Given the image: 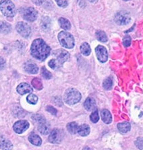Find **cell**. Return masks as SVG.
Returning a JSON list of instances; mask_svg holds the SVG:
<instances>
[{
	"instance_id": "1",
	"label": "cell",
	"mask_w": 143,
	"mask_h": 150,
	"mask_svg": "<svg viewBox=\"0 0 143 150\" xmlns=\"http://www.w3.org/2000/svg\"><path fill=\"white\" fill-rule=\"evenodd\" d=\"M51 52V48L42 39L34 40L31 46V54L32 56L41 61L47 58Z\"/></svg>"
},
{
	"instance_id": "2",
	"label": "cell",
	"mask_w": 143,
	"mask_h": 150,
	"mask_svg": "<svg viewBox=\"0 0 143 150\" xmlns=\"http://www.w3.org/2000/svg\"><path fill=\"white\" fill-rule=\"evenodd\" d=\"M81 95L78 90L75 88H69L66 91L64 96V100L69 105H74L81 100Z\"/></svg>"
},
{
	"instance_id": "3",
	"label": "cell",
	"mask_w": 143,
	"mask_h": 150,
	"mask_svg": "<svg viewBox=\"0 0 143 150\" xmlns=\"http://www.w3.org/2000/svg\"><path fill=\"white\" fill-rule=\"evenodd\" d=\"M58 40L63 47L67 49H72L74 47L75 40L73 36L67 31H61L58 35Z\"/></svg>"
},
{
	"instance_id": "4",
	"label": "cell",
	"mask_w": 143,
	"mask_h": 150,
	"mask_svg": "<svg viewBox=\"0 0 143 150\" xmlns=\"http://www.w3.org/2000/svg\"><path fill=\"white\" fill-rule=\"evenodd\" d=\"M0 9L4 16L9 18H13L16 13L15 5L11 1H1L0 2Z\"/></svg>"
},
{
	"instance_id": "5",
	"label": "cell",
	"mask_w": 143,
	"mask_h": 150,
	"mask_svg": "<svg viewBox=\"0 0 143 150\" xmlns=\"http://www.w3.org/2000/svg\"><path fill=\"white\" fill-rule=\"evenodd\" d=\"M53 55L55 56V58L53 59L56 64L57 68L61 66L69 58V54L64 50H58L55 51L53 52Z\"/></svg>"
},
{
	"instance_id": "6",
	"label": "cell",
	"mask_w": 143,
	"mask_h": 150,
	"mask_svg": "<svg viewBox=\"0 0 143 150\" xmlns=\"http://www.w3.org/2000/svg\"><path fill=\"white\" fill-rule=\"evenodd\" d=\"M115 22L117 23L118 25H127L130 22L131 20V18L129 15V13L128 12L125 11H121L118 12L116 14L115 18Z\"/></svg>"
},
{
	"instance_id": "7",
	"label": "cell",
	"mask_w": 143,
	"mask_h": 150,
	"mask_svg": "<svg viewBox=\"0 0 143 150\" xmlns=\"http://www.w3.org/2000/svg\"><path fill=\"white\" fill-rule=\"evenodd\" d=\"M16 30L18 32L23 38H28L31 35V30L27 23L19 21L16 25Z\"/></svg>"
},
{
	"instance_id": "8",
	"label": "cell",
	"mask_w": 143,
	"mask_h": 150,
	"mask_svg": "<svg viewBox=\"0 0 143 150\" xmlns=\"http://www.w3.org/2000/svg\"><path fill=\"white\" fill-rule=\"evenodd\" d=\"M37 16L38 13L37 10L33 8H27L24 9L22 12L23 19L28 21H30V22L36 20V19L37 18Z\"/></svg>"
},
{
	"instance_id": "9",
	"label": "cell",
	"mask_w": 143,
	"mask_h": 150,
	"mask_svg": "<svg viewBox=\"0 0 143 150\" xmlns=\"http://www.w3.org/2000/svg\"><path fill=\"white\" fill-rule=\"evenodd\" d=\"M30 127V123L26 120H19L15 122L13 125V130L15 133L21 134L25 132Z\"/></svg>"
},
{
	"instance_id": "10",
	"label": "cell",
	"mask_w": 143,
	"mask_h": 150,
	"mask_svg": "<svg viewBox=\"0 0 143 150\" xmlns=\"http://www.w3.org/2000/svg\"><path fill=\"white\" fill-rule=\"evenodd\" d=\"M63 134L61 130L54 129L52 130L49 136V141L52 144H59L62 141Z\"/></svg>"
},
{
	"instance_id": "11",
	"label": "cell",
	"mask_w": 143,
	"mask_h": 150,
	"mask_svg": "<svg viewBox=\"0 0 143 150\" xmlns=\"http://www.w3.org/2000/svg\"><path fill=\"white\" fill-rule=\"evenodd\" d=\"M95 53L99 61L102 63H105L107 61L108 54L106 48L103 45H98L95 48Z\"/></svg>"
},
{
	"instance_id": "12",
	"label": "cell",
	"mask_w": 143,
	"mask_h": 150,
	"mask_svg": "<svg viewBox=\"0 0 143 150\" xmlns=\"http://www.w3.org/2000/svg\"><path fill=\"white\" fill-rule=\"evenodd\" d=\"M17 91L21 95H24V94L32 92L33 88L27 83H21L17 88Z\"/></svg>"
},
{
	"instance_id": "13",
	"label": "cell",
	"mask_w": 143,
	"mask_h": 150,
	"mask_svg": "<svg viewBox=\"0 0 143 150\" xmlns=\"http://www.w3.org/2000/svg\"><path fill=\"white\" fill-rule=\"evenodd\" d=\"M24 69L29 74H35L38 73L39 68L37 65L32 62H28L24 65Z\"/></svg>"
},
{
	"instance_id": "14",
	"label": "cell",
	"mask_w": 143,
	"mask_h": 150,
	"mask_svg": "<svg viewBox=\"0 0 143 150\" xmlns=\"http://www.w3.org/2000/svg\"><path fill=\"white\" fill-rule=\"evenodd\" d=\"M38 130L43 135H47L50 132V126L45 120L38 123Z\"/></svg>"
},
{
	"instance_id": "15",
	"label": "cell",
	"mask_w": 143,
	"mask_h": 150,
	"mask_svg": "<svg viewBox=\"0 0 143 150\" xmlns=\"http://www.w3.org/2000/svg\"><path fill=\"white\" fill-rule=\"evenodd\" d=\"M84 107L87 111L93 110L94 109H95L96 107L95 100L92 98H87V100L84 103Z\"/></svg>"
},
{
	"instance_id": "16",
	"label": "cell",
	"mask_w": 143,
	"mask_h": 150,
	"mask_svg": "<svg viewBox=\"0 0 143 150\" xmlns=\"http://www.w3.org/2000/svg\"><path fill=\"white\" fill-rule=\"evenodd\" d=\"M29 141L34 146H39L42 144V140L38 135L35 134H31L28 137Z\"/></svg>"
},
{
	"instance_id": "17",
	"label": "cell",
	"mask_w": 143,
	"mask_h": 150,
	"mask_svg": "<svg viewBox=\"0 0 143 150\" xmlns=\"http://www.w3.org/2000/svg\"><path fill=\"white\" fill-rule=\"evenodd\" d=\"M77 133L81 136H87L90 133V127L87 124L80 125L79 127H78V129H77Z\"/></svg>"
},
{
	"instance_id": "18",
	"label": "cell",
	"mask_w": 143,
	"mask_h": 150,
	"mask_svg": "<svg viewBox=\"0 0 143 150\" xmlns=\"http://www.w3.org/2000/svg\"><path fill=\"white\" fill-rule=\"evenodd\" d=\"M101 117L103 122L106 124H109L112 122V116H111L109 111L107 110H103L101 112Z\"/></svg>"
},
{
	"instance_id": "19",
	"label": "cell",
	"mask_w": 143,
	"mask_h": 150,
	"mask_svg": "<svg viewBox=\"0 0 143 150\" xmlns=\"http://www.w3.org/2000/svg\"><path fill=\"white\" fill-rule=\"evenodd\" d=\"M0 148L2 150H12L13 149V144L8 139H2L0 141Z\"/></svg>"
},
{
	"instance_id": "20",
	"label": "cell",
	"mask_w": 143,
	"mask_h": 150,
	"mask_svg": "<svg viewBox=\"0 0 143 150\" xmlns=\"http://www.w3.org/2000/svg\"><path fill=\"white\" fill-rule=\"evenodd\" d=\"M11 31V26L6 21H0V32L2 33H8Z\"/></svg>"
},
{
	"instance_id": "21",
	"label": "cell",
	"mask_w": 143,
	"mask_h": 150,
	"mask_svg": "<svg viewBox=\"0 0 143 150\" xmlns=\"http://www.w3.org/2000/svg\"><path fill=\"white\" fill-rule=\"evenodd\" d=\"M80 50H81V54L85 55V56H88V55H90L91 52L90 45H89V43H87L86 42L83 43V44L81 45V47H80Z\"/></svg>"
},
{
	"instance_id": "22",
	"label": "cell",
	"mask_w": 143,
	"mask_h": 150,
	"mask_svg": "<svg viewBox=\"0 0 143 150\" xmlns=\"http://www.w3.org/2000/svg\"><path fill=\"white\" fill-rule=\"evenodd\" d=\"M117 127L121 133H127L130 129V124L128 122H123L118 123Z\"/></svg>"
},
{
	"instance_id": "23",
	"label": "cell",
	"mask_w": 143,
	"mask_h": 150,
	"mask_svg": "<svg viewBox=\"0 0 143 150\" xmlns=\"http://www.w3.org/2000/svg\"><path fill=\"white\" fill-rule=\"evenodd\" d=\"M59 23L61 27L65 30H69L70 29H71V23H70V21L68 20L67 19H65L64 18H61L59 19Z\"/></svg>"
},
{
	"instance_id": "24",
	"label": "cell",
	"mask_w": 143,
	"mask_h": 150,
	"mask_svg": "<svg viewBox=\"0 0 143 150\" xmlns=\"http://www.w3.org/2000/svg\"><path fill=\"white\" fill-rule=\"evenodd\" d=\"M78 127V125L76 122H70L67 125V130L72 134H75L76 133H77Z\"/></svg>"
},
{
	"instance_id": "25",
	"label": "cell",
	"mask_w": 143,
	"mask_h": 150,
	"mask_svg": "<svg viewBox=\"0 0 143 150\" xmlns=\"http://www.w3.org/2000/svg\"><path fill=\"white\" fill-rule=\"evenodd\" d=\"M96 37L99 41L101 42H106L108 40L107 35L103 31L99 30L96 32Z\"/></svg>"
},
{
	"instance_id": "26",
	"label": "cell",
	"mask_w": 143,
	"mask_h": 150,
	"mask_svg": "<svg viewBox=\"0 0 143 150\" xmlns=\"http://www.w3.org/2000/svg\"><path fill=\"white\" fill-rule=\"evenodd\" d=\"M31 84H32L33 88L38 89V90H41L43 89V83L39 78H34L31 81Z\"/></svg>"
},
{
	"instance_id": "27",
	"label": "cell",
	"mask_w": 143,
	"mask_h": 150,
	"mask_svg": "<svg viewBox=\"0 0 143 150\" xmlns=\"http://www.w3.org/2000/svg\"><path fill=\"white\" fill-rule=\"evenodd\" d=\"M50 23H51V21L49 18L47 17H45L42 19V28L43 30H47L49 29L50 27Z\"/></svg>"
},
{
	"instance_id": "28",
	"label": "cell",
	"mask_w": 143,
	"mask_h": 150,
	"mask_svg": "<svg viewBox=\"0 0 143 150\" xmlns=\"http://www.w3.org/2000/svg\"><path fill=\"white\" fill-rule=\"evenodd\" d=\"M113 80L111 77L106 78L103 82V88L106 90H109L113 87Z\"/></svg>"
},
{
	"instance_id": "29",
	"label": "cell",
	"mask_w": 143,
	"mask_h": 150,
	"mask_svg": "<svg viewBox=\"0 0 143 150\" xmlns=\"http://www.w3.org/2000/svg\"><path fill=\"white\" fill-rule=\"evenodd\" d=\"M27 101H28V103L30 104H33V105H35V104L37 103L38 101V98L37 96H35V94H30L27 97Z\"/></svg>"
},
{
	"instance_id": "30",
	"label": "cell",
	"mask_w": 143,
	"mask_h": 150,
	"mask_svg": "<svg viewBox=\"0 0 143 150\" xmlns=\"http://www.w3.org/2000/svg\"><path fill=\"white\" fill-rule=\"evenodd\" d=\"M42 76L46 79H49L52 77L51 73H50V72L48 71L45 67H43L42 68Z\"/></svg>"
},
{
	"instance_id": "31",
	"label": "cell",
	"mask_w": 143,
	"mask_h": 150,
	"mask_svg": "<svg viewBox=\"0 0 143 150\" xmlns=\"http://www.w3.org/2000/svg\"><path fill=\"white\" fill-rule=\"evenodd\" d=\"M90 119L92 122L93 123L98 122V121L99 120V112L97 110L94 111V112L91 113L90 115Z\"/></svg>"
},
{
	"instance_id": "32",
	"label": "cell",
	"mask_w": 143,
	"mask_h": 150,
	"mask_svg": "<svg viewBox=\"0 0 143 150\" xmlns=\"http://www.w3.org/2000/svg\"><path fill=\"white\" fill-rule=\"evenodd\" d=\"M123 43L125 47H128L131 43V38L129 35H125L123 40Z\"/></svg>"
},
{
	"instance_id": "33",
	"label": "cell",
	"mask_w": 143,
	"mask_h": 150,
	"mask_svg": "<svg viewBox=\"0 0 143 150\" xmlns=\"http://www.w3.org/2000/svg\"><path fill=\"white\" fill-rule=\"evenodd\" d=\"M46 110L53 115H57V110L53 107H52V106H47V108H46Z\"/></svg>"
},
{
	"instance_id": "34",
	"label": "cell",
	"mask_w": 143,
	"mask_h": 150,
	"mask_svg": "<svg viewBox=\"0 0 143 150\" xmlns=\"http://www.w3.org/2000/svg\"><path fill=\"white\" fill-rule=\"evenodd\" d=\"M136 146H137L140 149H142V137H139L135 142Z\"/></svg>"
},
{
	"instance_id": "35",
	"label": "cell",
	"mask_w": 143,
	"mask_h": 150,
	"mask_svg": "<svg viewBox=\"0 0 143 150\" xmlns=\"http://www.w3.org/2000/svg\"><path fill=\"white\" fill-rule=\"evenodd\" d=\"M56 3L58 6L59 7H62V8H65L68 5V2L67 1H60V0H58V1H56Z\"/></svg>"
},
{
	"instance_id": "36",
	"label": "cell",
	"mask_w": 143,
	"mask_h": 150,
	"mask_svg": "<svg viewBox=\"0 0 143 150\" xmlns=\"http://www.w3.org/2000/svg\"><path fill=\"white\" fill-rule=\"evenodd\" d=\"M5 66H6V60L2 57H0V69H3Z\"/></svg>"
},
{
	"instance_id": "37",
	"label": "cell",
	"mask_w": 143,
	"mask_h": 150,
	"mask_svg": "<svg viewBox=\"0 0 143 150\" xmlns=\"http://www.w3.org/2000/svg\"><path fill=\"white\" fill-rule=\"evenodd\" d=\"M83 150H92V149L89 147H85Z\"/></svg>"
}]
</instances>
